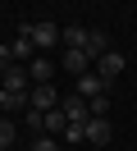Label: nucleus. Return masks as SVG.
I'll use <instances>...</instances> for the list:
<instances>
[{
    "mask_svg": "<svg viewBox=\"0 0 137 151\" xmlns=\"http://www.w3.org/2000/svg\"><path fill=\"white\" fill-rule=\"evenodd\" d=\"M23 32L32 37V46H37V50L60 46V23H50V19H41V23H23Z\"/></svg>",
    "mask_w": 137,
    "mask_h": 151,
    "instance_id": "1",
    "label": "nucleus"
},
{
    "mask_svg": "<svg viewBox=\"0 0 137 151\" xmlns=\"http://www.w3.org/2000/svg\"><path fill=\"white\" fill-rule=\"evenodd\" d=\"M27 105H32V110H55V105H60V96H55V83H32V92H27Z\"/></svg>",
    "mask_w": 137,
    "mask_h": 151,
    "instance_id": "2",
    "label": "nucleus"
},
{
    "mask_svg": "<svg viewBox=\"0 0 137 151\" xmlns=\"http://www.w3.org/2000/svg\"><path fill=\"white\" fill-rule=\"evenodd\" d=\"M123 64H128V60H123V55H119V50H114V46H110V50H105V55H100V60H96V73H100V78H105V83H114V78H119V73H123Z\"/></svg>",
    "mask_w": 137,
    "mask_h": 151,
    "instance_id": "3",
    "label": "nucleus"
},
{
    "mask_svg": "<svg viewBox=\"0 0 137 151\" xmlns=\"http://www.w3.org/2000/svg\"><path fill=\"white\" fill-rule=\"evenodd\" d=\"M27 83H32L27 64H9L5 73H0V87H5V92H27Z\"/></svg>",
    "mask_w": 137,
    "mask_h": 151,
    "instance_id": "4",
    "label": "nucleus"
},
{
    "mask_svg": "<svg viewBox=\"0 0 137 151\" xmlns=\"http://www.w3.org/2000/svg\"><path fill=\"white\" fill-rule=\"evenodd\" d=\"M60 110H64V119H69V124H87V119H91V114H87V101H82L78 92H73V96H64V101H60Z\"/></svg>",
    "mask_w": 137,
    "mask_h": 151,
    "instance_id": "5",
    "label": "nucleus"
},
{
    "mask_svg": "<svg viewBox=\"0 0 137 151\" xmlns=\"http://www.w3.org/2000/svg\"><path fill=\"white\" fill-rule=\"evenodd\" d=\"M110 137H114L110 119H87V142L91 147H110Z\"/></svg>",
    "mask_w": 137,
    "mask_h": 151,
    "instance_id": "6",
    "label": "nucleus"
},
{
    "mask_svg": "<svg viewBox=\"0 0 137 151\" xmlns=\"http://www.w3.org/2000/svg\"><path fill=\"white\" fill-rule=\"evenodd\" d=\"M105 78H100V73H82L78 78V96H82V101H91V96H100V92H105Z\"/></svg>",
    "mask_w": 137,
    "mask_h": 151,
    "instance_id": "7",
    "label": "nucleus"
},
{
    "mask_svg": "<svg viewBox=\"0 0 137 151\" xmlns=\"http://www.w3.org/2000/svg\"><path fill=\"white\" fill-rule=\"evenodd\" d=\"M87 28H60V46L64 50H87Z\"/></svg>",
    "mask_w": 137,
    "mask_h": 151,
    "instance_id": "8",
    "label": "nucleus"
},
{
    "mask_svg": "<svg viewBox=\"0 0 137 151\" xmlns=\"http://www.w3.org/2000/svg\"><path fill=\"white\" fill-rule=\"evenodd\" d=\"M69 128V119H64V110L55 105V110H46L41 114V133H50V137H60V133Z\"/></svg>",
    "mask_w": 137,
    "mask_h": 151,
    "instance_id": "9",
    "label": "nucleus"
},
{
    "mask_svg": "<svg viewBox=\"0 0 137 151\" xmlns=\"http://www.w3.org/2000/svg\"><path fill=\"white\" fill-rule=\"evenodd\" d=\"M64 69H69V73H87V69H91V55H87V50H64Z\"/></svg>",
    "mask_w": 137,
    "mask_h": 151,
    "instance_id": "10",
    "label": "nucleus"
},
{
    "mask_svg": "<svg viewBox=\"0 0 137 151\" xmlns=\"http://www.w3.org/2000/svg\"><path fill=\"white\" fill-rule=\"evenodd\" d=\"M14 110H27V92H5L0 87V114H14Z\"/></svg>",
    "mask_w": 137,
    "mask_h": 151,
    "instance_id": "11",
    "label": "nucleus"
},
{
    "mask_svg": "<svg viewBox=\"0 0 137 151\" xmlns=\"http://www.w3.org/2000/svg\"><path fill=\"white\" fill-rule=\"evenodd\" d=\"M27 73H32V83H50V78H55V64H50V60H41V55H37L32 64H27Z\"/></svg>",
    "mask_w": 137,
    "mask_h": 151,
    "instance_id": "12",
    "label": "nucleus"
},
{
    "mask_svg": "<svg viewBox=\"0 0 137 151\" xmlns=\"http://www.w3.org/2000/svg\"><path fill=\"white\" fill-rule=\"evenodd\" d=\"M9 50H14V64H23V60L32 55L37 46H32V37H27V32H18V41H14V46H9Z\"/></svg>",
    "mask_w": 137,
    "mask_h": 151,
    "instance_id": "13",
    "label": "nucleus"
},
{
    "mask_svg": "<svg viewBox=\"0 0 137 151\" xmlns=\"http://www.w3.org/2000/svg\"><path fill=\"white\" fill-rule=\"evenodd\" d=\"M87 114H91V119H105V114H110V96H105V92L91 96V101H87Z\"/></svg>",
    "mask_w": 137,
    "mask_h": 151,
    "instance_id": "14",
    "label": "nucleus"
},
{
    "mask_svg": "<svg viewBox=\"0 0 137 151\" xmlns=\"http://www.w3.org/2000/svg\"><path fill=\"white\" fill-rule=\"evenodd\" d=\"M64 142H69V147H82V142H87V124H69V128H64Z\"/></svg>",
    "mask_w": 137,
    "mask_h": 151,
    "instance_id": "15",
    "label": "nucleus"
},
{
    "mask_svg": "<svg viewBox=\"0 0 137 151\" xmlns=\"http://www.w3.org/2000/svg\"><path fill=\"white\" fill-rule=\"evenodd\" d=\"M14 137H18V128H14L9 119H0V151H9V147H14Z\"/></svg>",
    "mask_w": 137,
    "mask_h": 151,
    "instance_id": "16",
    "label": "nucleus"
},
{
    "mask_svg": "<svg viewBox=\"0 0 137 151\" xmlns=\"http://www.w3.org/2000/svg\"><path fill=\"white\" fill-rule=\"evenodd\" d=\"M27 151H60V142H55L50 133H37V142H32Z\"/></svg>",
    "mask_w": 137,
    "mask_h": 151,
    "instance_id": "17",
    "label": "nucleus"
},
{
    "mask_svg": "<svg viewBox=\"0 0 137 151\" xmlns=\"http://www.w3.org/2000/svg\"><path fill=\"white\" fill-rule=\"evenodd\" d=\"M41 114L46 110H32V105H27V133H41Z\"/></svg>",
    "mask_w": 137,
    "mask_h": 151,
    "instance_id": "18",
    "label": "nucleus"
},
{
    "mask_svg": "<svg viewBox=\"0 0 137 151\" xmlns=\"http://www.w3.org/2000/svg\"><path fill=\"white\" fill-rule=\"evenodd\" d=\"M9 64H14V50H9V46H0V73H5Z\"/></svg>",
    "mask_w": 137,
    "mask_h": 151,
    "instance_id": "19",
    "label": "nucleus"
},
{
    "mask_svg": "<svg viewBox=\"0 0 137 151\" xmlns=\"http://www.w3.org/2000/svg\"><path fill=\"white\" fill-rule=\"evenodd\" d=\"M91 151H100V147H91Z\"/></svg>",
    "mask_w": 137,
    "mask_h": 151,
    "instance_id": "20",
    "label": "nucleus"
}]
</instances>
